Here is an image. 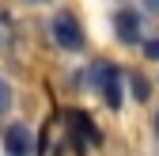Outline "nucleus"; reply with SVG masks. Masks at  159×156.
Masks as SVG:
<instances>
[{"instance_id": "nucleus-1", "label": "nucleus", "mask_w": 159, "mask_h": 156, "mask_svg": "<svg viewBox=\"0 0 159 156\" xmlns=\"http://www.w3.org/2000/svg\"><path fill=\"white\" fill-rule=\"evenodd\" d=\"M49 31H53V42L61 46V50H80V46H84V27H80L76 15H68V12L53 15Z\"/></svg>"}, {"instance_id": "nucleus-2", "label": "nucleus", "mask_w": 159, "mask_h": 156, "mask_svg": "<svg viewBox=\"0 0 159 156\" xmlns=\"http://www.w3.org/2000/svg\"><path fill=\"white\" fill-rule=\"evenodd\" d=\"M91 76H95V84H98V91H102V99H106L110 107L121 103V72H117L114 65L98 61V65L91 69Z\"/></svg>"}, {"instance_id": "nucleus-3", "label": "nucleus", "mask_w": 159, "mask_h": 156, "mask_svg": "<svg viewBox=\"0 0 159 156\" xmlns=\"http://www.w3.org/2000/svg\"><path fill=\"white\" fill-rule=\"evenodd\" d=\"M30 145H34V141H30V129H27L23 122H15V126L4 129V152H8V156H30V152H34Z\"/></svg>"}, {"instance_id": "nucleus-4", "label": "nucleus", "mask_w": 159, "mask_h": 156, "mask_svg": "<svg viewBox=\"0 0 159 156\" xmlns=\"http://www.w3.org/2000/svg\"><path fill=\"white\" fill-rule=\"evenodd\" d=\"M114 34L121 38L125 46H133V42H140V12H117L114 15Z\"/></svg>"}, {"instance_id": "nucleus-5", "label": "nucleus", "mask_w": 159, "mask_h": 156, "mask_svg": "<svg viewBox=\"0 0 159 156\" xmlns=\"http://www.w3.org/2000/svg\"><path fill=\"white\" fill-rule=\"evenodd\" d=\"M8 107H11V88H8V80H0V114Z\"/></svg>"}, {"instance_id": "nucleus-6", "label": "nucleus", "mask_w": 159, "mask_h": 156, "mask_svg": "<svg viewBox=\"0 0 159 156\" xmlns=\"http://www.w3.org/2000/svg\"><path fill=\"white\" fill-rule=\"evenodd\" d=\"M133 95L136 99H148V80H133Z\"/></svg>"}, {"instance_id": "nucleus-7", "label": "nucleus", "mask_w": 159, "mask_h": 156, "mask_svg": "<svg viewBox=\"0 0 159 156\" xmlns=\"http://www.w3.org/2000/svg\"><path fill=\"white\" fill-rule=\"evenodd\" d=\"M148 57H155V61H159V42H148Z\"/></svg>"}, {"instance_id": "nucleus-8", "label": "nucleus", "mask_w": 159, "mask_h": 156, "mask_svg": "<svg viewBox=\"0 0 159 156\" xmlns=\"http://www.w3.org/2000/svg\"><path fill=\"white\" fill-rule=\"evenodd\" d=\"M144 8L148 12H159V0H144Z\"/></svg>"}, {"instance_id": "nucleus-9", "label": "nucleus", "mask_w": 159, "mask_h": 156, "mask_svg": "<svg viewBox=\"0 0 159 156\" xmlns=\"http://www.w3.org/2000/svg\"><path fill=\"white\" fill-rule=\"evenodd\" d=\"M27 4H46V0H27Z\"/></svg>"}, {"instance_id": "nucleus-10", "label": "nucleus", "mask_w": 159, "mask_h": 156, "mask_svg": "<svg viewBox=\"0 0 159 156\" xmlns=\"http://www.w3.org/2000/svg\"><path fill=\"white\" fill-rule=\"evenodd\" d=\"M155 133H159V114H155Z\"/></svg>"}]
</instances>
